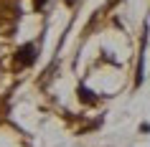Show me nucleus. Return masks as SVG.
<instances>
[{"label":"nucleus","mask_w":150,"mask_h":147,"mask_svg":"<svg viewBox=\"0 0 150 147\" xmlns=\"http://www.w3.org/2000/svg\"><path fill=\"white\" fill-rule=\"evenodd\" d=\"M16 61L21 63V66H31L33 61H36V46H23V48H18V53H16Z\"/></svg>","instance_id":"f257e3e1"},{"label":"nucleus","mask_w":150,"mask_h":147,"mask_svg":"<svg viewBox=\"0 0 150 147\" xmlns=\"http://www.w3.org/2000/svg\"><path fill=\"white\" fill-rule=\"evenodd\" d=\"M81 99H84V101H94V96H92V91H87V89H81Z\"/></svg>","instance_id":"f03ea898"},{"label":"nucleus","mask_w":150,"mask_h":147,"mask_svg":"<svg viewBox=\"0 0 150 147\" xmlns=\"http://www.w3.org/2000/svg\"><path fill=\"white\" fill-rule=\"evenodd\" d=\"M36 3H38V5H43V3H46V0H36Z\"/></svg>","instance_id":"7ed1b4c3"}]
</instances>
